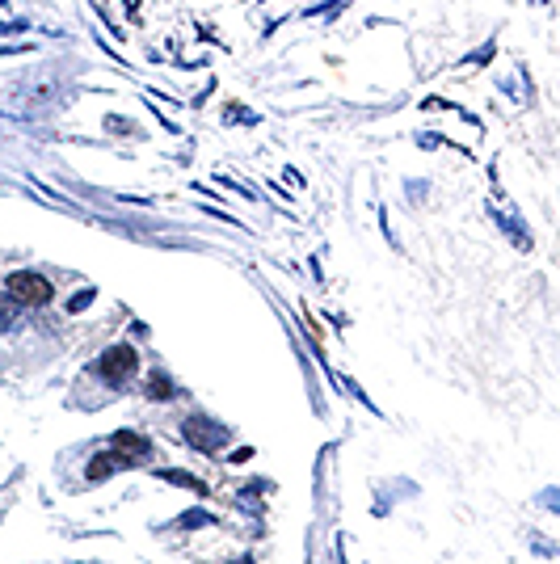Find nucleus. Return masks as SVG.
I'll return each mask as SVG.
<instances>
[{
    "label": "nucleus",
    "mask_w": 560,
    "mask_h": 564,
    "mask_svg": "<svg viewBox=\"0 0 560 564\" xmlns=\"http://www.w3.org/2000/svg\"><path fill=\"white\" fill-rule=\"evenodd\" d=\"M5 295H9L13 303H26V307H42V303H51L55 286H51L42 274H34V270H13V274L5 278Z\"/></svg>",
    "instance_id": "nucleus-1"
},
{
    "label": "nucleus",
    "mask_w": 560,
    "mask_h": 564,
    "mask_svg": "<svg viewBox=\"0 0 560 564\" xmlns=\"http://www.w3.org/2000/svg\"><path fill=\"white\" fill-rule=\"evenodd\" d=\"M181 438H186L194 451H202V455H215V451L228 442V426H219V421H211V417L194 413V417L181 421Z\"/></svg>",
    "instance_id": "nucleus-2"
},
{
    "label": "nucleus",
    "mask_w": 560,
    "mask_h": 564,
    "mask_svg": "<svg viewBox=\"0 0 560 564\" xmlns=\"http://www.w3.org/2000/svg\"><path fill=\"white\" fill-rule=\"evenodd\" d=\"M135 367H139V354L123 341V345H110L106 354H101L97 375H101V379H110V383H123V379H131V375H135Z\"/></svg>",
    "instance_id": "nucleus-3"
},
{
    "label": "nucleus",
    "mask_w": 560,
    "mask_h": 564,
    "mask_svg": "<svg viewBox=\"0 0 560 564\" xmlns=\"http://www.w3.org/2000/svg\"><path fill=\"white\" fill-rule=\"evenodd\" d=\"M131 464H139L135 455H123V451H101V455L93 459V464H89V480L97 484V480H106L114 468H131Z\"/></svg>",
    "instance_id": "nucleus-4"
},
{
    "label": "nucleus",
    "mask_w": 560,
    "mask_h": 564,
    "mask_svg": "<svg viewBox=\"0 0 560 564\" xmlns=\"http://www.w3.org/2000/svg\"><path fill=\"white\" fill-rule=\"evenodd\" d=\"M114 446H118V451H131L135 459H143V455L152 451V442H147L143 434H135V430H118V434H114Z\"/></svg>",
    "instance_id": "nucleus-5"
},
{
    "label": "nucleus",
    "mask_w": 560,
    "mask_h": 564,
    "mask_svg": "<svg viewBox=\"0 0 560 564\" xmlns=\"http://www.w3.org/2000/svg\"><path fill=\"white\" fill-rule=\"evenodd\" d=\"M147 396H152V400H173L177 388H173V379H169L165 371H152V375H147Z\"/></svg>",
    "instance_id": "nucleus-6"
},
{
    "label": "nucleus",
    "mask_w": 560,
    "mask_h": 564,
    "mask_svg": "<svg viewBox=\"0 0 560 564\" xmlns=\"http://www.w3.org/2000/svg\"><path fill=\"white\" fill-rule=\"evenodd\" d=\"M489 215H493V219H497V224H501L505 232H510V240H514L518 248H531V244H535V240H531V232H527V228H518V224H514L510 215H501V211H493V207H489Z\"/></svg>",
    "instance_id": "nucleus-7"
},
{
    "label": "nucleus",
    "mask_w": 560,
    "mask_h": 564,
    "mask_svg": "<svg viewBox=\"0 0 560 564\" xmlns=\"http://www.w3.org/2000/svg\"><path fill=\"white\" fill-rule=\"evenodd\" d=\"M161 480H169V484H177V489H194V493H207V484H202L198 476H190V472H177V468H165V472H161Z\"/></svg>",
    "instance_id": "nucleus-8"
},
{
    "label": "nucleus",
    "mask_w": 560,
    "mask_h": 564,
    "mask_svg": "<svg viewBox=\"0 0 560 564\" xmlns=\"http://www.w3.org/2000/svg\"><path fill=\"white\" fill-rule=\"evenodd\" d=\"M345 5H350V0H325V5H312V9H303L299 17H325V21H333V17H337Z\"/></svg>",
    "instance_id": "nucleus-9"
},
{
    "label": "nucleus",
    "mask_w": 560,
    "mask_h": 564,
    "mask_svg": "<svg viewBox=\"0 0 560 564\" xmlns=\"http://www.w3.org/2000/svg\"><path fill=\"white\" fill-rule=\"evenodd\" d=\"M493 51H497V38H489V42H480L472 55H460V64H472V68H485L489 60H493Z\"/></svg>",
    "instance_id": "nucleus-10"
},
{
    "label": "nucleus",
    "mask_w": 560,
    "mask_h": 564,
    "mask_svg": "<svg viewBox=\"0 0 560 564\" xmlns=\"http://www.w3.org/2000/svg\"><path fill=\"white\" fill-rule=\"evenodd\" d=\"M224 110H228V114H224V122H249V127H253V122H262V114H253V110H244L240 101H228Z\"/></svg>",
    "instance_id": "nucleus-11"
},
{
    "label": "nucleus",
    "mask_w": 560,
    "mask_h": 564,
    "mask_svg": "<svg viewBox=\"0 0 560 564\" xmlns=\"http://www.w3.org/2000/svg\"><path fill=\"white\" fill-rule=\"evenodd\" d=\"M13 320H17V303H13L5 291H0V333H9V329H13Z\"/></svg>",
    "instance_id": "nucleus-12"
},
{
    "label": "nucleus",
    "mask_w": 560,
    "mask_h": 564,
    "mask_svg": "<svg viewBox=\"0 0 560 564\" xmlns=\"http://www.w3.org/2000/svg\"><path fill=\"white\" fill-rule=\"evenodd\" d=\"M93 299H97V291H93V286H89V291H76V295L68 299V312H84Z\"/></svg>",
    "instance_id": "nucleus-13"
},
{
    "label": "nucleus",
    "mask_w": 560,
    "mask_h": 564,
    "mask_svg": "<svg viewBox=\"0 0 560 564\" xmlns=\"http://www.w3.org/2000/svg\"><path fill=\"white\" fill-rule=\"evenodd\" d=\"M207 522H211L207 509H190V514H181V527H207Z\"/></svg>",
    "instance_id": "nucleus-14"
},
{
    "label": "nucleus",
    "mask_w": 560,
    "mask_h": 564,
    "mask_svg": "<svg viewBox=\"0 0 560 564\" xmlns=\"http://www.w3.org/2000/svg\"><path fill=\"white\" fill-rule=\"evenodd\" d=\"M26 51H30L26 42H13V46H0V55H26Z\"/></svg>",
    "instance_id": "nucleus-15"
},
{
    "label": "nucleus",
    "mask_w": 560,
    "mask_h": 564,
    "mask_svg": "<svg viewBox=\"0 0 560 564\" xmlns=\"http://www.w3.org/2000/svg\"><path fill=\"white\" fill-rule=\"evenodd\" d=\"M0 30H5V34H13V30H26V17H21V21H0Z\"/></svg>",
    "instance_id": "nucleus-16"
},
{
    "label": "nucleus",
    "mask_w": 560,
    "mask_h": 564,
    "mask_svg": "<svg viewBox=\"0 0 560 564\" xmlns=\"http://www.w3.org/2000/svg\"><path fill=\"white\" fill-rule=\"evenodd\" d=\"M236 564H253V556H244V560H236Z\"/></svg>",
    "instance_id": "nucleus-17"
},
{
    "label": "nucleus",
    "mask_w": 560,
    "mask_h": 564,
    "mask_svg": "<svg viewBox=\"0 0 560 564\" xmlns=\"http://www.w3.org/2000/svg\"><path fill=\"white\" fill-rule=\"evenodd\" d=\"M5 5H9V0H0V9H5Z\"/></svg>",
    "instance_id": "nucleus-18"
}]
</instances>
